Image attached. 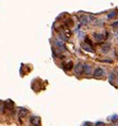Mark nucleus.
Returning a JSON list of instances; mask_svg holds the SVG:
<instances>
[{"label": "nucleus", "instance_id": "8", "mask_svg": "<svg viewBox=\"0 0 118 126\" xmlns=\"http://www.w3.org/2000/svg\"><path fill=\"white\" fill-rule=\"evenodd\" d=\"M92 72V66L88 65V64H84L83 65V73L85 74H89Z\"/></svg>", "mask_w": 118, "mask_h": 126}, {"label": "nucleus", "instance_id": "10", "mask_svg": "<svg viewBox=\"0 0 118 126\" xmlns=\"http://www.w3.org/2000/svg\"><path fill=\"white\" fill-rule=\"evenodd\" d=\"M63 67H64L65 70H71L72 67H74V64H72L71 61H69V62H67V63H65V64L63 65Z\"/></svg>", "mask_w": 118, "mask_h": 126}, {"label": "nucleus", "instance_id": "17", "mask_svg": "<svg viewBox=\"0 0 118 126\" xmlns=\"http://www.w3.org/2000/svg\"><path fill=\"white\" fill-rule=\"evenodd\" d=\"M112 27L114 28V29H118V21H115L112 23Z\"/></svg>", "mask_w": 118, "mask_h": 126}, {"label": "nucleus", "instance_id": "14", "mask_svg": "<svg viewBox=\"0 0 118 126\" xmlns=\"http://www.w3.org/2000/svg\"><path fill=\"white\" fill-rule=\"evenodd\" d=\"M110 120L112 121V122H114V121H118V115H117V114L112 115V117H110Z\"/></svg>", "mask_w": 118, "mask_h": 126}, {"label": "nucleus", "instance_id": "1", "mask_svg": "<svg viewBox=\"0 0 118 126\" xmlns=\"http://www.w3.org/2000/svg\"><path fill=\"white\" fill-rule=\"evenodd\" d=\"M78 18H79V21L81 22V24H84V26L91 23L92 20H93V17L87 16V15H81V16H79Z\"/></svg>", "mask_w": 118, "mask_h": 126}, {"label": "nucleus", "instance_id": "13", "mask_svg": "<svg viewBox=\"0 0 118 126\" xmlns=\"http://www.w3.org/2000/svg\"><path fill=\"white\" fill-rule=\"evenodd\" d=\"M5 106H6V109H10V110H12L13 109V103H12V101H8V102L5 103Z\"/></svg>", "mask_w": 118, "mask_h": 126}, {"label": "nucleus", "instance_id": "18", "mask_svg": "<svg viewBox=\"0 0 118 126\" xmlns=\"http://www.w3.org/2000/svg\"><path fill=\"white\" fill-rule=\"evenodd\" d=\"M83 126H94V124L91 123V122H85V123L83 124Z\"/></svg>", "mask_w": 118, "mask_h": 126}, {"label": "nucleus", "instance_id": "6", "mask_svg": "<svg viewBox=\"0 0 118 126\" xmlns=\"http://www.w3.org/2000/svg\"><path fill=\"white\" fill-rule=\"evenodd\" d=\"M54 45H55V47L59 49V51H65V50H66V48H65V46H64L63 41H61V40H55V41H54Z\"/></svg>", "mask_w": 118, "mask_h": 126}, {"label": "nucleus", "instance_id": "9", "mask_svg": "<svg viewBox=\"0 0 118 126\" xmlns=\"http://www.w3.org/2000/svg\"><path fill=\"white\" fill-rule=\"evenodd\" d=\"M82 48L84 49V50L86 51H88V52H94V49H93V46L92 45H89V44H83L82 45Z\"/></svg>", "mask_w": 118, "mask_h": 126}, {"label": "nucleus", "instance_id": "4", "mask_svg": "<svg viewBox=\"0 0 118 126\" xmlns=\"http://www.w3.org/2000/svg\"><path fill=\"white\" fill-rule=\"evenodd\" d=\"M83 65L84 64H82V63H78V64L75 66V73L76 74L80 75L83 73Z\"/></svg>", "mask_w": 118, "mask_h": 126}, {"label": "nucleus", "instance_id": "7", "mask_svg": "<svg viewBox=\"0 0 118 126\" xmlns=\"http://www.w3.org/2000/svg\"><path fill=\"white\" fill-rule=\"evenodd\" d=\"M110 50H111L110 44H102L101 45V51H102V53H109Z\"/></svg>", "mask_w": 118, "mask_h": 126}, {"label": "nucleus", "instance_id": "2", "mask_svg": "<svg viewBox=\"0 0 118 126\" xmlns=\"http://www.w3.org/2000/svg\"><path fill=\"white\" fill-rule=\"evenodd\" d=\"M93 37H94V39H95L96 41H98V43H102V41H104L105 38L107 37V34L103 35L102 33H94Z\"/></svg>", "mask_w": 118, "mask_h": 126}, {"label": "nucleus", "instance_id": "5", "mask_svg": "<svg viewBox=\"0 0 118 126\" xmlns=\"http://www.w3.org/2000/svg\"><path fill=\"white\" fill-rule=\"evenodd\" d=\"M103 75H104V70L102 68L97 67L95 69V71H94V76H95V78H101Z\"/></svg>", "mask_w": 118, "mask_h": 126}, {"label": "nucleus", "instance_id": "11", "mask_svg": "<svg viewBox=\"0 0 118 126\" xmlns=\"http://www.w3.org/2000/svg\"><path fill=\"white\" fill-rule=\"evenodd\" d=\"M27 113H28V110L25 109V108H21V109L19 110V112H18V117L19 118H23V117H26Z\"/></svg>", "mask_w": 118, "mask_h": 126}, {"label": "nucleus", "instance_id": "12", "mask_svg": "<svg viewBox=\"0 0 118 126\" xmlns=\"http://www.w3.org/2000/svg\"><path fill=\"white\" fill-rule=\"evenodd\" d=\"M116 16H117V12L116 11H112V12H110L109 14H107V18L109 19H113V18H115Z\"/></svg>", "mask_w": 118, "mask_h": 126}, {"label": "nucleus", "instance_id": "15", "mask_svg": "<svg viewBox=\"0 0 118 126\" xmlns=\"http://www.w3.org/2000/svg\"><path fill=\"white\" fill-rule=\"evenodd\" d=\"M4 104H3L1 101H0V111H1V112H3V109H4Z\"/></svg>", "mask_w": 118, "mask_h": 126}, {"label": "nucleus", "instance_id": "3", "mask_svg": "<svg viewBox=\"0 0 118 126\" xmlns=\"http://www.w3.org/2000/svg\"><path fill=\"white\" fill-rule=\"evenodd\" d=\"M30 123L32 124L33 126H39V124H40V118L36 117V115H32V117L30 118Z\"/></svg>", "mask_w": 118, "mask_h": 126}, {"label": "nucleus", "instance_id": "16", "mask_svg": "<svg viewBox=\"0 0 118 126\" xmlns=\"http://www.w3.org/2000/svg\"><path fill=\"white\" fill-rule=\"evenodd\" d=\"M105 124L103 123V122H97V123H95V125L94 126H104Z\"/></svg>", "mask_w": 118, "mask_h": 126}]
</instances>
